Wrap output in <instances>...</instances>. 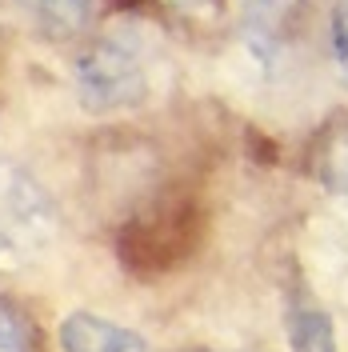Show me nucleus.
Segmentation results:
<instances>
[{
    "label": "nucleus",
    "mask_w": 348,
    "mask_h": 352,
    "mask_svg": "<svg viewBox=\"0 0 348 352\" xmlns=\"http://www.w3.org/2000/svg\"><path fill=\"white\" fill-rule=\"evenodd\" d=\"M52 236V212L24 176H0V264H24Z\"/></svg>",
    "instance_id": "nucleus-1"
},
{
    "label": "nucleus",
    "mask_w": 348,
    "mask_h": 352,
    "mask_svg": "<svg viewBox=\"0 0 348 352\" xmlns=\"http://www.w3.org/2000/svg\"><path fill=\"white\" fill-rule=\"evenodd\" d=\"M76 88H80L85 109L112 112L140 96V65L120 44H96L76 65Z\"/></svg>",
    "instance_id": "nucleus-2"
},
{
    "label": "nucleus",
    "mask_w": 348,
    "mask_h": 352,
    "mask_svg": "<svg viewBox=\"0 0 348 352\" xmlns=\"http://www.w3.org/2000/svg\"><path fill=\"white\" fill-rule=\"evenodd\" d=\"M61 349L65 352H149L140 332L92 312H68L61 320Z\"/></svg>",
    "instance_id": "nucleus-3"
},
{
    "label": "nucleus",
    "mask_w": 348,
    "mask_h": 352,
    "mask_svg": "<svg viewBox=\"0 0 348 352\" xmlns=\"http://www.w3.org/2000/svg\"><path fill=\"white\" fill-rule=\"evenodd\" d=\"M28 8H32V21L56 41L80 32L92 16V0H28Z\"/></svg>",
    "instance_id": "nucleus-4"
},
{
    "label": "nucleus",
    "mask_w": 348,
    "mask_h": 352,
    "mask_svg": "<svg viewBox=\"0 0 348 352\" xmlns=\"http://www.w3.org/2000/svg\"><path fill=\"white\" fill-rule=\"evenodd\" d=\"M288 340H292V352H336V332L328 312H296Z\"/></svg>",
    "instance_id": "nucleus-5"
},
{
    "label": "nucleus",
    "mask_w": 348,
    "mask_h": 352,
    "mask_svg": "<svg viewBox=\"0 0 348 352\" xmlns=\"http://www.w3.org/2000/svg\"><path fill=\"white\" fill-rule=\"evenodd\" d=\"M0 352H36L28 320L21 316V308H12L8 300H0Z\"/></svg>",
    "instance_id": "nucleus-6"
},
{
    "label": "nucleus",
    "mask_w": 348,
    "mask_h": 352,
    "mask_svg": "<svg viewBox=\"0 0 348 352\" xmlns=\"http://www.w3.org/2000/svg\"><path fill=\"white\" fill-rule=\"evenodd\" d=\"M252 8H272V4H281V0H248Z\"/></svg>",
    "instance_id": "nucleus-7"
}]
</instances>
